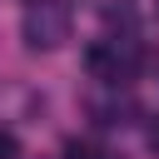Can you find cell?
<instances>
[{
	"label": "cell",
	"instance_id": "5",
	"mask_svg": "<svg viewBox=\"0 0 159 159\" xmlns=\"http://www.w3.org/2000/svg\"><path fill=\"white\" fill-rule=\"evenodd\" d=\"M149 149H154V154H159V119H154V124H149Z\"/></svg>",
	"mask_w": 159,
	"mask_h": 159
},
{
	"label": "cell",
	"instance_id": "1",
	"mask_svg": "<svg viewBox=\"0 0 159 159\" xmlns=\"http://www.w3.org/2000/svg\"><path fill=\"white\" fill-rule=\"evenodd\" d=\"M70 30H75V15L60 0H35L25 10V20H20V35H25L30 50H60L70 40Z\"/></svg>",
	"mask_w": 159,
	"mask_h": 159
},
{
	"label": "cell",
	"instance_id": "3",
	"mask_svg": "<svg viewBox=\"0 0 159 159\" xmlns=\"http://www.w3.org/2000/svg\"><path fill=\"white\" fill-rule=\"evenodd\" d=\"M65 159H109V154L94 149L89 139H70V144H65Z\"/></svg>",
	"mask_w": 159,
	"mask_h": 159
},
{
	"label": "cell",
	"instance_id": "6",
	"mask_svg": "<svg viewBox=\"0 0 159 159\" xmlns=\"http://www.w3.org/2000/svg\"><path fill=\"white\" fill-rule=\"evenodd\" d=\"M25 5H35V0H25Z\"/></svg>",
	"mask_w": 159,
	"mask_h": 159
},
{
	"label": "cell",
	"instance_id": "2",
	"mask_svg": "<svg viewBox=\"0 0 159 159\" xmlns=\"http://www.w3.org/2000/svg\"><path fill=\"white\" fill-rule=\"evenodd\" d=\"M84 70H89V80H99V84H119V80L129 75V60L119 55V40H94V45L84 50Z\"/></svg>",
	"mask_w": 159,
	"mask_h": 159
},
{
	"label": "cell",
	"instance_id": "4",
	"mask_svg": "<svg viewBox=\"0 0 159 159\" xmlns=\"http://www.w3.org/2000/svg\"><path fill=\"white\" fill-rule=\"evenodd\" d=\"M0 159H20V139H15V129H0Z\"/></svg>",
	"mask_w": 159,
	"mask_h": 159
}]
</instances>
